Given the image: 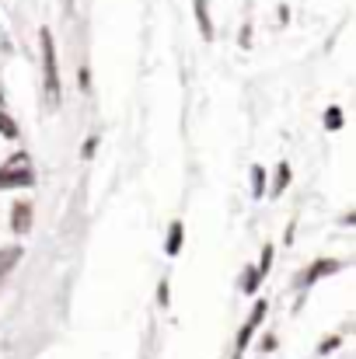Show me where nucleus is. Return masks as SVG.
<instances>
[{"mask_svg": "<svg viewBox=\"0 0 356 359\" xmlns=\"http://www.w3.org/2000/svg\"><path fill=\"white\" fill-rule=\"evenodd\" d=\"M46 81H49V95L60 98V81H56V56H53V39L46 32Z\"/></svg>", "mask_w": 356, "mask_h": 359, "instance_id": "1", "label": "nucleus"}, {"mask_svg": "<svg viewBox=\"0 0 356 359\" xmlns=\"http://www.w3.org/2000/svg\"><path fill=\"white\" fill-rule=\"evenodd\" d=\"M196 7H199V25H203V32H206V35H210V21H206V4H203V0H199V4H196Z\"/></svg>", "mask_w": 356, "mask_h": 359, "instance_id": "2", "label": "nucleus"}, {"mask_svg": "<svg viewBox=\"0 0 356 359\" xmlns=\"http://www.w3.org/2000/svg\"><path fill=\"white\" fill-rule=\"evenodd\" d=\"M325 122H329V126H332V129H336V126H343V122H339V109H332V112H329V116H325Z\"/></svg>", "mask_w": 356, "mask_h": 359, "instance_id": "3", "label": "nucleus"}]
</instances>
